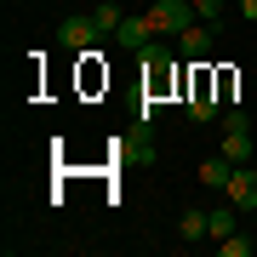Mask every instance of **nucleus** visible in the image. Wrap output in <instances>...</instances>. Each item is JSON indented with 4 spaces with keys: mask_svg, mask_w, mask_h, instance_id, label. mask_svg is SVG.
Listing matches in <instances>:
<instances>
[{
    "mask_svg": "<svg viewBox=\"0 0 257 257\" xmlns=\"http://www.w3.org/2000/svg\"><path fill=\"white\" fill-rule=\"evenodd\" d=\"M223 194H229L234 211H257V172H251V166H234L229 183H223Z\"/></svg>",
    "mask_w": 257,
    "mask_h": 257,
    "instance_id": "nucleus-3",
    "label": "nucleus"
},
{
    "mask_svg": "<svg viewBox=\"0 0 257 257\" xmlns=\"http://www.w3.org/2000/svg\"><path fill=\"white\" fill-rule=\"evenodd\" d=\"M114 40H120L126 52H143L149 40H155V23H149V12H138V18H126V23L114 29Z\"/></svg>",
    "mask_w": 257,
    "mask_h": 257,
    "instance_id": "nucleus-4",
    "label": "nucleus"
},
{
    "mask_svg": "<svg viewBox=\"0 0 257 257\" xmlns=\"http://www.w3.org/2000/svg\"><path fill=\"white\" fill-rule=\"evenodd\" d=\"M194 18H200V23H217L223 18V0H194Z\"/></svg>",
    "mask_w": 257,
    "mask_h": 257,
    "instance_id": "nucleus-14",
    "label": "nucleus"
},
{
    "mask_svg": "<svg viewBox=\"0 0 257 257\" xmlns=\"http://www.w3.org/2000/svg\"><path fill=\"white\" fill-rule=\"evenodd\" d=\"M240 18H246V23H257V0H240Z\"/></svg>",
    "mask_w": 257,
    "mask_h": 257,
    "instance_id": "nucleus-15",
    "label": "nucleus"
},
{
    "mask_svg": "<svg viewBox=\"0 0 257 257\" xmlns=\"http://www.w3.org/2000/svg\"><path fill=\"white\" fill-rule=\"evenodd\" d=\"M206 223H211V234H217V240H229V234H234V206H217V211H206Z\"/></svg>",
    "mask_w": 257,
    "mask_h": 257,
    "instance_id": "nucleus-10",
    "label": "nucleus"
},
{
    "mask_svg": "<svg viewBox=\"0 0 257 257\" xmlns=\"http://www.w3.org/2000/svg\"><path fill=\"white\" fill-rule=\"evenodd\" d=\"M177 234H183V240H206V234H211L206 211H183V217H177Z\"/></svg>",
    "mask_w": 257,
    "mask_h": 257,
    "instance_id": "nucleus-9",
    "label": "nucleus"
},
{
    "mask_svg": "<svg viewBox=\"0 0 257 257\" xmlns=\"http://www.w3.org/2000/svg\"><path fill=\"white\" fill-rule=\"evenodd\" d=\"M251 246H257V240H246V234H229V240H217V251H223V257H251Z\"/></svg>",
    "mask_w": 257,
    "mask_h": 257,
    "instance_id": "nucleus-12",
    "label": "nucleus"
},
{
    "mask_svg": "<svg viewBox=\"0 0 257 257\" xmlns=\"http://www.w3.org/2000/svg\"><path fill=\"white\" fill-rule=\"evenodd\" d=\"M223 155L234 166H251V132H229V138H223Z\"/></svg>",
    "mask_w": 257,
    "mask_h": 257,
    "instance_id": "nucleus-8",
    "label": "nucleus"
},
{
    "mask_svg": "<svg viewBox=\"0 0 257 257\" xmlns=\"http://www.w3.org/2000/svg\"><path fill=\"white\" fill-rule=\"evenodd\" d=\"M57 46L92 52V46H97V18H92V12H86V18H63V23H57Z\"/></svg>",
    "mask_w": 257,
    "mask_h": 257,
    "instance_id": "nucleus-2",
    "label": "nucleus"
},
{
    "mask_svg": "<svg viewBox=\"0 0 257 257\" xmlns=\"http://www.w3.org/2000/svg\"><path fill=\"white\" fill-rule=\"evenodd\" d=\"M189 114H194V120L223 114V103H217V92H211V80H206V74H194V86H189Z\"/></svg>",
    "mask_w": 257,
    "mask_h": 257,
    "instance_id": "nucleus-5",
    "label": "nucleus"
},
{
    "mask_svg": "<svg viewBox=\"0 0 257 257\" xmlns=\"http://www.w3.org/2000/svg\"><path fill=\"white\" fill-rule=\"evenodd\" d=\"M177 52H183V57H194V63H200V57L211 52V23H200V18H194V23L183 29V35H177Z\"/></svg>",
    "mask_w": 257,
    "mask_h": 257,
    "instance_id": "nucleus-6",
    "label": "nucleus"
},
{
    "mask_svg": "<svg viewBox=\"0 0 257 257\" xmlns=\"http://www.w3.org/2000/svg\"><path fill=\"white\" fill-rule=\"evenodd\" d=\"M149 23H155V35H183L194 23V0H155L149 6Z\"/></svg>",
    "mask_w": 257,
    "mask_h": 257,
    "instance_id": "nucleus-1",
    "label": "nucleus"
},
{
    "mask_svg": "<svg viewBox=\"0 0 257 257\" xmlns=\"http://www.w3.org/2000/svg\"><path fill=\"white\" fill-rule=\"evenodd\" d=\"M229 172H234V160L223 155V149H217L211 160H200V183H206V189H223V183H229Z\"/></svg>",
    "mask_w": 257,
    "mask_h": 257,
    "instance_id": "nucleus-7",
    "label": "nucleus"
},
{
    "mask_svg": "<svg viewBox=\"0 0 257 257\" xmlns=\"http://www.w3.org/2000/svg\"><path fill=\"white\" fill-rule=\"evenodd\" d=\"M223 132H251V114L246 109H223Z\"/></svg>",
    "mask_w": 257,
    "mask_h": 257,
    "instance_id": "nucleus-13",
    "label": "nucleus"
},
{
    "mask_svg": "<svg viewBox=\"0 0 257 257\" xmlns=\"http://www.w3.org/2000/svg\"><path fill=\"white\" fill-rule=\"evenodd\" d=\"M92 18H97V35H114V29L126 23V12H120V6H109V0H103V6L92 12Z\"/></svg>",
    "mask_w": 257,
    "mask_h": 257,
    "instance_id": "nucleus-11",
    "label": "nucleus"
}]
</instances>
